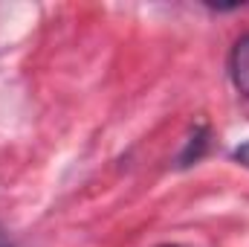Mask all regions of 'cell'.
Masks as SVG:
<instances>
[{
  "instance_id": "obj_5",
  "label": "cell",
  "mask_w": 249,
  "mask_h": 247,
  "mask_svg": "<svg viewBox=\"0 0 249 247\" xmlns=\"http://www.w3.org/2000/svg\"><path fill=\"white\" fill-rule=\"evenodd\" d=\"M160 247H180V245H160Z\"/></svg>"
},
{
  "instance_id": "obj_2",
  "label": "cell",
  "mask_w": 249,
  "mask_h": 247,
  "mask_svg": "<svg viewBox=\"0 0 249 247\" xmlns=\"http://www.w3.org/2000/svg\"><path fill=\"white\" fill-rule=\"evenodd\" d=\"M206 148H209V128L197 125V128L188 134L186 145H183V151H180V157H177V166H180V169L194 166V163L206 154Z\"/></svg>"
},
{
  "instance_id": "obj_3",
  "label": "cell",
  "mask_w": 249,
  "mask_h": 247,
  "mask_svg": "<svg viewBox=\"0 0 249 247\" xmlns=\"http://www.w3.org/2000/svg\"><path fill=\"white\" fill-rule=\"evenodd\" d=\"M232 160L238 163V166H244V169H249V140L247 143H241L235 151H232Z\"/></svg>"
},
{
  "instance_id": "obj_1",
  "label": "cell",
  "mask_w": 249,
  "mask_h": 247,
  "mask_svg": "<svg viewBox=\"0 0 249 247\" xmlns=\"http://www.w3.org/2000/svg\"><path fill=\"white\" fill-rule=\"evenodd\" d=\"M229 79L238 93L249 99V35H241L229 50Z\"/></svg>"
},
{
  "instance_id": "obj_4",
  "label": "cell",
  "mask_w": 249,
  "mask_h": 247,
  "mask_svg": "<svg viewBox=\"0 0 249 247\" xmlns=\"http://www.w3.org/2000/svg\"><path fill=\"white\" fill-rule=\"evenodd\" d=\"M0 247H12L9 245V239H6V230H3V227H0Z\"/></svg>"
}]
</instances>
